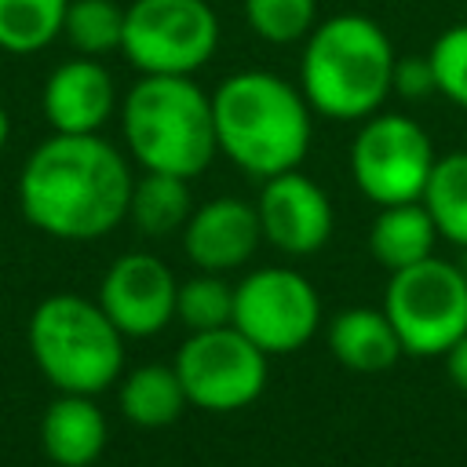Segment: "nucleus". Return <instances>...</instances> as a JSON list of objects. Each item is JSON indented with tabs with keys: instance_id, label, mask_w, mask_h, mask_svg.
Masks as SVG:
<instances>
[{
	"instance_id": "1",
	"label": "nucleus",
	"mask_w": 467,
	"mask_h": 467,
	"mask_svg": "<svg viewBox=\"0 0 467 467\" xmlns=\"http://www.w3.org/2000/svg\"><path fill=\"white\" fill-rule=\"evenodd\" d=\"M131 171L99 131L44 139L22 164V215L58 241H95L128 219Z\"/></svg>"
},
{
	"instance_id": "2",
	"label": "nucleus",
	"mask_w": 467,
	"mask_h": 467,
	"mask_svg": "<svg viewBox=\"0 0 467 467\" xmlns=\"http://www.w3.org/2000/svg\"><path fill=\"white\" fill-rule=\"evenodd\" d=\"M310 113L303 91L270 69L230 73L212 91L219 153L255 179L303 164L310 150Z\"/></svg>"
},
{
	"instance_id": "3",
	"label": "nucleus",
	"mask_w": 467,
	"mask_h": 467,
	"mask_svg": "<svg viewBox=\"0 0 467 467\" xmlns=\"http://www.w3.org/2000/svg\"><path fill=\"white\" fill-rule=\"evenodd\" d=\"M394 62V44L376 18L339 11L317 18L306 33L299 91L310 109L328 120H365L387 102Z\"/></svg>"
},
{
	"instance_id": "4",
	"label": "nucleus",
	"mask_w": 467,
	"mask_h": 467,
	"mask_svg": "<svg viewBox=\"0 0 467 467\" xmlns=\"http://www.w3.org/2000/svg\"><path fill=\"white\" fill-rule=\"evenodd\" d=\"M120 128L131 157L146 171L193 179L219 153L212 95L193 77L142 73L120 102Z\"/></svg>"
},
{
	"instance_id": "5",
	"label": "nucleus",
	"mask_w": 467,
	"mask_h": 467,
	"mask_svg": "<svg viewBox=\"0 0 467 467\" xmlns=\"http://www.w3.org/2000/svg\"><path fill=\"white\" fill-rule=\"evenodd\" d=\"M29 354L62 394H99L124 368V332L99 303L58 292L29 317Z\"/></svg>"
},
{
	"instance_id": "6",
	"label": "nucleus",
	"mask_w": 467,
	"mask_h": 467,
	"mask_svg": "<svg viewBox=\"0 0 467 467\" xmlns=\"http://www.w3.org/2000/svg\"><path fill=\"white\" fill-rule=\"evenodd\" d=\"M383 310L412 358H438L467 332V274L460 263L427 255L387 281Z\"/></svg>"
},
{
	"instance_id": "7",
	"label": "nucleus",
	"mask_w": 467,
	"mask_h": 467,
	"mask_svg": "<svg viewBox=\"0 0 467 467\" xmlns=\"http://www.w3.org/2000/svg\"><path fill=\"white\" fill-rule=\"evenodd\" d=\"M219 47V18L208 0H131L124 7L120 55L139 73L193 77Z\"/></svg>"
},
{
	"instance_id": "8",
	"label": "nucleus",
	"mask_w": 467,
	"mask_h": 467,
	"mask_svg": "<svg viewBox=\"0 0 467 467\" xmlns=\"http://www.w3.org/2000/svg\"><path fill=\"white\" fill-rule=\"evenodd\" d=\"M431 135L405 113H372L350 142V175L372 204L420 201L434 168Z\"/></svg>"
},
{
	"instance_id": "9",
	"label": "nucleus",
	"mask_w": 467,
	"mask_h": 467,
	"mask_svg": "<svg viewBox=\"0 0 467 467\" xmlns=\"http://www.w3.org/2000/svg\"><path fill=\"white\" fill-rule=\"evenodd\" d=\"M175 372L186 401L204 412H234L252 405L266 387V354L234 325L193 332L179 354Z\"/></svg>"
},
{
	"instance_id": "10",
	"label": "nucleus",
	"mask_w": 467,
	"mask_h": 467,
	"mask_svg": "<svg viewBox=\"0 0 467 467\" xmlns=\"http://www.w3.org/2000/svg\"><path fill=\"white\" fill-rule=\"evenodd\" d=\"M317 325L321 299L299 270L259 266L234 285V328L244 332L266 358L306 347Z\"/></svg>"
},
{
	"instance_id": "11",
	"label": "nucleus",
	"mask_w": 467,
	"mask_h": 467,
	"mask_svg": "<svg viewBox=\"0 0 467 467\" xmlns=\"http://www.w3.org/2000/svg\"><path fill=\"white\" fill-rule=\"evenodd\" d=\"M175 274L150 252L120 255L102 285L99 306L124 336H157L175 317Z\"/></svg>"
},
{
	"instance_id": "12",
	"label": "nucleus",
	"mask_w": 467,
	"mask_h": 467,
	"mask_svg": "<svg viewBox=\"0 0 467 467\" xmlns=\"http://www.w3.org/2000/svg\"><path fill=\"white\" fill-rule=\"evenodd\" d=\"M255 212H259L263 237L285 255L317 252L332 237V223H336L328 193L299 168L263 179Z\"/></svg>"
},
{
	"instance_id": "13",
	"label": "nucleus",
	"mask_w": 467,
	"mask_h": 467,
	"mask_svg": "<svg viewBox=\"0 0 467 467\" xmlns=\"http://www.w3.org/2000/svg\"><path fill=\"white\" fill-rule=\"evenodd\" d=\"M259 241H263L259 212L241 197H215L193 208L182 226L186 259L197 270H212V274L244 266L255 255Z\"/></svg>"
},
{
	"instance_id": "14",
	"label": "nucleus",
	"mask_w": 467,
	"mask_h": 467,
	"mask_svg": "<svg viewBox=\"0 0 467 467\" xmlns=\"http://www.w3.org/2000/svg\"><path fill=\"white\" fill-rule=\"evenodd\" d=\"M40 102H44V117L55 131L91 135L109 120V113L117 106V88H113L109 69L99 58L77 55L51 69Z\"/></svg>"
},
{
	"instance_id": "15",
	"label": "nucleus",
	"mask_w": 467,
	"mask_h": 467,
	"mask_svg": "<svg viewBox=\"0 0 467 467\" xmlns=\"http://www.w3.org/2000/svg\"><path fill=\"white\" fill-rule=\"evenodd\" d=\"M40 445L58 467H88L106 449V416L91 394H62L40 420Z\"/></svg>"
},
{
	"instance_id": "16",
	"label": "nucleus",
	"mask_w": 467,
	"mask_h": 467,
	"mask_svg": "<svg viewBox=\"0 0 467 467\" xmlns=\"http://www.w3.org/2000/svg\"><path fill=\"white\" fill-rule=\"evenodd\" d=\"M328 350L339 365L354 372H383L405 354L387 310L372 306L339 310L328 321Z\"/></svg>"
},
{
	"instance_id": "17",
	"label": "nucleus",
	"mask_w": 467,
	"mask_h": 467,
	"mask_svg": "<svg viewBox=\"0 0 467 467\" xmlns=\"http://www.w3.org/2000/svg\"><path fill=\"white\" fill-rule=\"evenodd\" d=\"M434 241H438V226L423 208V201L383 204L368 226V252L390 274L434 255Z\"/></svg>"
},
{
	"instance_id": "18",
	"label": "nucleus",
	"mask_w": 467,
	"mask_h": 467,
	"mask_svg": "<svg viewBox=\"0 0 467 467\" xmlns=\"http://www.w3.org/2000/svg\"><path fill=\"white\" fill-rule=\"evenodd\" d=\"M193 212L190 201V179L168 175V171H146L142 179L131 182V201H128V219L135 223L139 234L146 237H168L186 226Z\"/></svg>"
},
{
	"instance_id": "19",
	"label": "nucleus",
	"mask_w": 467,
	"mask_h": 467,
	"mask_svg": "<svg viewBox=\"0 0 467 467\" xmlns=\"http://www.w3.org/2000/svg\"><path fill=\"white\" fill-rule=\"evenodd\" d=\"M186 405L175 365H139L120 383V412L139 427H168Z\"/></svg>"
},
{
	"instance_id": "20",
	"label": "nucleus",
	"mask_w": 467,
	"mask_h": 467,
	"mask_svg": "<svg viewBox=\"0 0 467 467\" xmlns=\"http://www.w3.org/2000/svg\"><path fill=\"white\" fill-rule=\"evenodd\" d=\"M420 201L431 212L438 237L467 248V150H456L434 161Z\"/></svg>"
},
{
	"instance_id": "21",
	"label": "nucleus",
	"mask_w": 467,
	"mask_h": 467,
	"mask_svg": "<svg viewBox=\"0 0 467 467\" xmlns=\"http://www.w3.org/2000/svg\"><path fill=\"white\" fill-rule=\"evenodd\" d=\"M69 0H0V51L33 55L62 36Z\"/></svg>"
},
{
	"instance_id": "22",
	"label": "nucleus",
	"mask_w": 467,
	"mask_h": 467,
	"mask_svg": "<svg viewBox=\"0 0 467 467\" xmlns=\"http://www.w3.org/2000/svg\"><path fill=\"white\" fill-rule=\"evenodd\" d=\"M62 36L73 44L77 55L102 58L120 51L124 40V7L117 0H69Z\"/></svg>"
},
{
	"instance_id": "23",
	"label": "nucleus",
	"mask_w": 467,
	"mask_h": 467,
	"mask_svg": "<svg viewBox=\"0 0 467 467\" xmlns=\"http://www.w3.org/2000/svg\"><path fill=\"white\" fill-rule=\"evenodd\" d=\"M175 314L190 332H208V328L234 325V285L223 274L201 270L197 277L179 285Z\"/></svg>"
},
{
	"instance_id": "24",
	"label": "nucleus",
	"mask_w": 467,
	"mask_h": 467,
	"mask_svg": "<svg viewBox=\"0 0 467 467\" xmlns=\"http://www.w3.org/2000/svg\"><path fill=\"white\" fill-rule=\"evenodd\" d=\"M244 22L266 44H296L317 26V0H244Z\"/></svg>"
},
{
	"instance_id": "25",
	"label": "nucleus",
	"mask_w": 467,
	"mask_h": 467,
	"mask_svg": "<svg viewBox=\"0 0 467 467\" xmlns=\"http://www.w3.org/2000/svg\"><path fill=\"white\" fill-rule=\"evenodd\" d=\"M427 58H431V69H434L438 95H445L452 106L467 109V22L449 26L445 33H438Z\"/></svg>"
},
{
	"instance_id": "26",
	"label": "nucleus",
	"mask_w": 467,
	"mask_h": 467,
	"mask_svg": "<svg viewBox=\"0 0 467 467\" xmlns=\"http://www.w3.org/2000/svg\"><path fill=\"white\" fill-rule=\"evenodd\" d=\"M434 69L427 55H412V58H398L394 62V77H390V95H401L409 102H420L427 95H434Z\"/></svg>"
},
{
	"instance_id": "27",
	"label": "nucleus",
	"mask_w": 467,
	"mask_h": 467,
	"mask_svg": "<svg viewBox=\"0 0 467 467\" xmlns=\"http://www.w3.org/2000/svg\"><path fill=\"white\" fill-rule=\"evenodd\" d=\"M441 358H445V372H449V379H452L460 390H467V332H463Z\"/></svg>"
},
{
	"instance_id": "28",
	"label": "nucleus",
	"mask_w": 467,
	"mask_h": 467,
	"mask_svg": "<svg viewBox=\"0 0 467 467\" xmlns=\"http://www.w3.org/2000/svg\"><path fill=\"white\" fill-rule=\"evenodd\" d=\"M7 131H11V124H7V109L0 106V150H4V142H7Z\"/></svg>"
},
{
	"instance_id": "29",
	"label": "nucleus",
	"mask_w": 467,
	"mask_h": 467,
	"mask_svg": "<svg viewBox=\"0 0 467 467\" xmlns=\"http://www.w3.org/2000/svg\"><path fill=\"white\" fill-rule=\"evenodd\" d=\"M460 270L467 274V248H463V259H460Z\"/></svg>"
}]
</instances>
